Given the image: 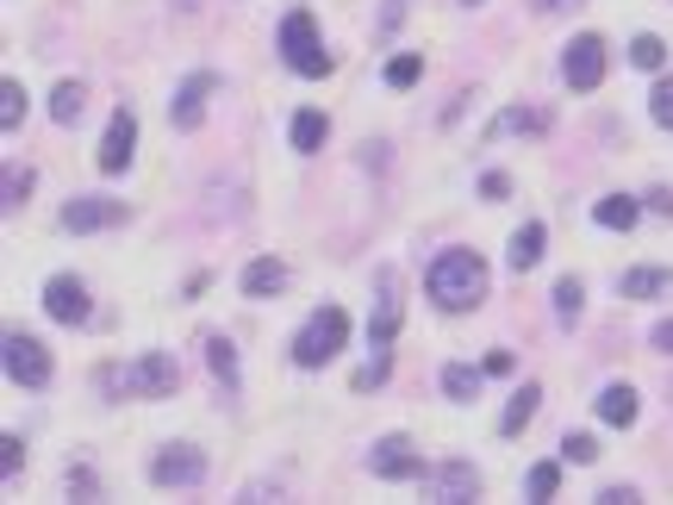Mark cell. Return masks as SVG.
Masks as SVG:
<instances>
[{
  "mask_svg": "<svg viewBox=\"0 0 673 505\" xmlns=\"http://www.w3.org/2000/svg\"><path fill=\"white\" fill-rule=\"evenodd\" d=\"M424 293L442 312H474L486 300V262L474 250H442L430 262V274H424Z\"/></svg>",
  "mask_w": 673,
  "mask_h": 505,
  "instance_id": "obj_1",
  "label": "cell"
},
{
  "mask_svg": "<svg viewBox=\"0 0 673 505\" xmlns=\"http://www.w3.org/2000/svg\"><path fill=\"white\" fill-rule=\"evenodd\" d=\"M344 344H349V312L344 306H318L306 318V330L293 337V362H300V369H325Z\"/></svg>",
  "mask_w": 673,
  "mask_h": 505,
  "instance_id": "obj_2",
  "label": "cell"
},
{
  "mask_svg": "<svg viewBox=\"0 0 673 505\" xmlns=\"http://www.w3.org/2000/svg\"><path fill=\"white\" fill-rule=\"evenodd\" d=\"M281 57H288L293 76H330V57L318 44V20L312 13H288L281 20Z\"/></svg>",
  "mask_w": 673,
  "mask_h": 505,
  "instance_id": "obj_3",
  "label": "cell"
},
{
  "mask_svg": "<svg viewBox=\"0 0 673 505\" xmlns=\"http://www.w3.org/2000/svg\"><path fill=\"white\" fill-rule=\"evenodd\" d=\"M0 362H7V381H13V388H44V381H51V356H44V344L25 337V330H7Z\"/></svg>",
  "mask_w": 673,
  "mask_h": 505,
  "instance_id": "obj_4",
  "label": "cell"
},
{
  "mask_svg": "<svg viewBox=\"0 0 673 505\" xmlns=\"http://www.w3.org/2000/svg\"><path fill=\"white\" fill-rule=\"evenodd\" d=\"M150 481H156V486H169V493H188V486L206 481V456H200L193 444H169V449H156Z\"/></svg>",
  "mask_w": 673,
  "mask_h": 505,
  "instance_id": "obj_5",
  "label": "cell"
},
{
  "mask_svg": "<svg viewBox=\"0 0 673 505\" xmlns=\"http://www.w3.org/2000/svg\"><path fill=\"white\" fill-rule=\"evenodd\" d=\"M561 76H568V88H574V94H593L598 81H605V38L580 32V38L568 44V63H561Z\"/></svg>",
  "mask_w": 673,
  "mask_h": 505,
  "instance_id": "obj_6",
  "label": "cell"
},
{
  "mask_svg": "<svg viewBox=\"0 0 673 505\" xmlns=\"http://www.w3.org/2000/svg\"><path fill=\"white\" fill-rule=\"evenodd\" d=\"M368 468H374L381 481H412V474H424L412 437H381V444H374V456H368Z\"/></svg>",
  "mask_w": 673,
  "mask_h": 505,
  "instance_id": "obj_7",
  "label": "cell"
},
{
  "mask_svg": "<svg viewBox=\"0 0 673 505\" xmlns=\"http://www.w3.org/2000/svg\"><path fill=\"white\" fill-rule=\"evenodd\" d=\"M44 312H51L57 325H81V318H88V288H81L76 274H57V281L44 288Z\"/></svg>",
  "mask_w": 673,
  "mask_h": 505,
  "instance_id": "obj_8",
  "label": "cell"
},
{
  "mask_svg": "<svg viewBox=\"0 0 673 505\" xmlns=\"http://www.w3.org/2000/svg\"><path fill=\"white\" fill-rule=\"evenodd\" d=\"M119 218H125V206H119V200H69V206H63V232H106V225H119Z\"/></svg>",
  "mask_w": 673,
  "mask_h": 505,
  "instance_id": "obj_9",
  "label": "cell"
},
{
  "mask_svg": "<svg viewBox=\"0 0 673 505\" xmlns=\"http://www.w3.org/2000/svg\"><path fill=\"white\" fill-rule=\"evenodd\" d=\"M132 137H137V119L113 113V125H106V137H100V169H106V176L132 169Z\"/></svg>",
  "mask_w": 673,
  "mask_h": 505,
  "instance_id": "obj_10",
  "label": "cell"
},
{
  "mask_svg": "<svg viewBox=\"0 0 673 505\" xmlns=\"http://www.w3.org/2000/svg\"><path fill=\"white\" fill-rule=\"evenodd\" d=\"M181 388V369H175V356H144L132 369V393H150V400H162V393Z\"/></svg>",
  "mask_w": 673,
  "mask_h": 505,
  "instance_id": "obj_11",
  "label": "cell"
},
{
  "mask_svg": "<svg viewBox=\"0 0 673 505\" xmlns=\"http://www.w3.org/2000/svg\"><path fill=\"white\" fill-rule=\"evenodd\" d=\"M393 330H400V281H393V274H381V306H374L368 344H374V350H386V344H393Z\"/></svg>",
  "mask_w": 673,
  "mask_h": 505,
  "instance_id": "obj_12",
  "label": "cell"
},
{
  "mask_svg": "<svg viewBox=\"0 0 673 505\" xmlns=\"http://www.w3.org/2000/svg\"><path fill=\"white\" fill-rule=\"evenodd\" d=\"M206 94H212V76H206V69L181 81V94H175V125H181V132H193V125L206 119Z\"/></svg>",
  "mask_w": 673,
  "mask_h": 505,
  "instance_id": "obj_13",
  "label": "cell"
},
{
  "mask_svg": "<svg viewBox=\"0 0 673 505\" xmlns=\"http://www.w3.org/2000/svg\"><path fill=\"white\" fill-rule=\"evenodd\" d=\"M474 493H481V481H474V468H462V462H449V468H437V486H430V500H437V505L474 500Z\"/></svg>",
  "mask_w": 673,
  "mask_h": 505,
  "instance_id": "obj_14",
  "label": "cell"
},
{
  "mask_svg": "<svg viewBox=\"0 0 673 505\" xmlns=\"http://www.w3.org/2000/svg\"><path fill=\"white\" fill-rule=\"evenodd\" d=\"M281 288H288V269H281L274 256H262V262L244 269V293H250V300H269V293H281Z\"/></svg>",
  "mask_w": 673,
  "mask_h": 505,
  "instance_id": "obj_15",
  "label": "cell"
},
{
  "mask_svg": "<svg viewBox=\"0 0 673 505\" xmlns=\"http://www.w3.org/2000/svg\"><path fill=\"white\" fill-rule=\"evenodd\" d=\"M598 418H605V425H636V388H624V381H617V388H605L598 393Z\"/></svg>",
  "mask_w": 673,
  "mask_h": 505,
  "instance_id": "obj_16",
  "label": "cell"
},
{
  "mask_svg": "<svg viewBox=\"0 0 673 505\" xmlns=\"http://www.w3.org/2000/svg\"><path fill=\"white\" fill-rule=\"evenodd\" d=\"M206 369L218 374V388H225V393H237V356H232V337H218V330L206 337Z\"/></svg>",
  "mask_w": 673,
  "mask_h": 505,
  "instance_id": "obj_17",
  "label": "cell"
},
{
  "mask_svg": "<svg viewBox=\"0 0 673 505\" xmlns=\"http://www.w3.org/2000/svg\"><path fill=\"white\" fill-rule=\"evenodd\" d=\"M636 213H642V206H636L630 194H605V200L593 206V218L605 225V232H630V225H636Z\"/></svg>",
  "mask_w": 673,
  "mask_h": 505,
  "instance_id": "obj_18",
  "label": "cell"
},
{
  "mask_svg": "<svg viewBox=\"0 0 673 505\" xmlns=\"http://www.w3.org/2000/svg\"><path fill=\"white\" fill-rule=\"evenodd\" d=\"M325 137H330V119L325 113H312V106H306V113H293V150H318V144H325Z\"/></svg>",
  "mask_w": 673,
  "mask_h": 505,
  "instance_id": "obj_19",
  "label": "cell"
},
{
  "mask_svg": "<svg viewBox=\"0 0 673 505\" xmlns=\"http://www.w3.org/2000/svg\"><path fill=\"white\" fill-rule=\"evenodd\" d=\"M81 100H88V88H81V81H57V88H51V119H57V125H76V119H81Z\"/></svg>",
  "mask_w": 673,
  "mask_h": 505,
  "instance_id": "obj_20",
  "label": "cell"
},
{
  "mask_svg": "<svg viewBox=\"0 0 673 505\" xmlns=\"http://www.w3.org/2000/svg\"><path fill=\"white\" fill-rule=\"evenodd\" d=\"M537 406H542V388H537V381H530V388H518V400H512V406H505L500 430H505V437H518V430L530 425V412H537Z\"/></svg>",
  "mask_w": 673,
  "mask_h": 505,
  "instance_id": "obj_21",
  "label": "cell"
},
{
  "mask_svg": "<svg viewBox=\"0 0 673 505\" xmlns=\"http://www.w3.org/2000/svg\"><path fill=\"white\" fill-rule=\"evenodd\" d=\"M542 244H549V232H542V225H524V232L512 237V269H537Z\"/></svg>",
  "mask_w": 673,
  "mask_h": 505,
  "instance_id": "obj_22",
  "label": "cell"
},
{
  "mask_svg": "<svg viewBox=\"0 0 673 505\" xmlns=\"http://www.w3.org/2000/svg\"><path fill=\"white\" fill-rule=\"evenodd\" d=\"M668 288H673L668 269H630L624 274V293H630V300H654V293H668Z\"/></svg>",
  "mask_w": 673,
  "mask_h": 505,
  "instance_id": "obj_23",
  "label": "cell"
},
{
  "mask_svg": "<svg viewBox=\"0 0 673 505\" xmlns=\"http://www.w3.org/2000/svg\"><path fill=\"white\" fill-rule=\"evenodd\" d=\"M481 374L486 369H462V362H449V369H442V393H449V400H474V393H481Z\"/></svg>",
  "mask_w": 673,
  "mask_h": 505,
  "instance_id": "obj_24",
  "label": "cell"
},
{
  "mask_svg": "<svg viewBox=\"0 0 673 505\" xmlns=\"http://www.w3.org/2000/svg\"><path fill=\"white\" fill-rule=\"evenodd\" d=\"M556 486H561V468L556 462H537V468H530V481H524V493H530L537 505H549V500H556Z\"/></svg>",
  "mask_w": 673,
  "mask_h": 505,
  "instance_id": "obj_25",
  "label": "cell"
},
{
  "mask_svg": "<svg viewBox=\"0 0 673 505\" xmlns=\"http://www.w3.org/2000/svg\"><path fill=\"white\" fill-rule=\"evenodd\" d=\"M549 119L542 113H524V106H512V113H500L493 119V137H512V132H542Z\"/></svg>",
  "mask_w": 673,
  "mask_h": 505,
  "instance_id": "obj_26",
  "label": "cell"
},
{
  "mask_svg": "<svg viewBox=\"0 0 673 505\" xmlns=\"http://www.w3.org/2000/svg\"><path fill=\"white\" fill-rule=\"evenodd\" d=\"M20 119H25V88H20V81H0V125L13 132Z\"/></svg>",
  "mask_w": 673,
  "mask_h": 505,
  "instance_id": "obj_27",
  "label": "cell"
},
{
  "mask_svg": "<svg viewBox=\"0 0 673 505\" xmlns=\"http://www.w3.org/2000/svg\"><path fill=\"white\" fill-rule=\"evenodd\" d=\"M630 63H636V69H661V63H668V44H661V38H636L630 44Z\"/></svg>",
  "mask_w": 673,
  "mask_h": 505,
  "instance_id": "obj_28",
  "label": "cell"
},
{
  "mask_svg": "<svg viewBox=\"0 0 673 505\" xmlns=\"http://www.w3.org/2000/svg\"><path fill=\"white\" fill-rule=\"evenodd\" d=\"M424 76V57H393L386 63V88H412Z\"/></svg>",
  "mask_w": 673,
  "mask_h": 505,
  "instance_id": "obj_29",
  "label": "cell"
},
{
  "mask_svg": "<svg viewBox=\"0 0 673 505\" xmlns=\"http://www.w3.org/2000/svg\"><path fill=\"white\" fill-rule=\"evenodd\" d=\"M556 312H561V325H574V318H580V281H574V274L556 281Z\"/></svg>",
  "mask_w": 673,
  "mask_h": 505,
  "instance_id": "obj_30",
  "label": "cell"
},
{
  "mask_svg": "<svg viewBox=\"0 0 673 505\" xmlns=\"http://www.w3.org/2000/svg\"><path fill=\"white\" fill-rule=\"evenodd\" d=\"M561 456L586 468V462H598V444H593V437H586V430H574V437H561Z\"/></svg>",
  "mask_w": 673,
  "mask_h": 505,
  "instance_id": "obj_31",
  "label": "cell"
},
{
  "mask_svg": "<svg viewBox=\"0 0 673 505\" xmlns=\"http://www.w3.org/2000/svg\"><path fill=\"white\" fill-rule=\"evenodd\" d=\"M25 194H32V176H25V169H7V181H0V200H7V213H13Z\"/></svg>",
  "mask_w": 673,
  "mask_h": 505,
  "instance_id": "obj_32",
  "label": "cell"
},
{
  "mask_svg": "<svg viewBox=\"0 0 673 505\" xmlns=\"http://www.w3.org/2000/svg\"><path fill=\"white\" fill-rule=\"evenodd\" d=\"M649 113H654V125H668V132H673V76L661 81V88H654V100H649Z\"/></svg>",
  "mask_w": 673,
  "mask_h": 505,
  "instance_id": "obj_33",
  "label": "cell"
},
{
  "mask_svg": "<svg viewBox=\"0 0 673 505\" xmlns=\"http://www.w3.org/2000/svg\"><path fill=\"white\" fill-rule=\"evenodd\" d=\"M20 462H25V444H20V437H0V474L13 481V474H20Z\"/></svg>",
  "mask_w": 673,
  "mask_h": 505,
  "instance_id": "obj_34",
  "label": "cell"
},
{
  "mask_svg": "<svg viewBox=\"0 0 673 505\" xmlns=\"http://www.w3.org/2000/svg\"><path fill=\"white\" fill-rule=\"evenodd\" d=\"M481 369H486V374H512V350H486Z\"/></svg>",
  "mask_w": 673,
  "mask_h": 505,
  "instance_id": "obj_35",
  "label": "cell"
},
{
  "mask_svg": "<svg viewBox=\"0 0 673 505\" xmlns=\"http://www.w3.org/2000/svg\"><path fill=\"white\" fill-rule=\"evenodd\" d=\"M636 500V486H605V493H598V505H630Z\"/></svg>",
  "mask_w": 673,
  "mask_h": 505,
  "instance_id": "obj_36",
  "label": "cell"
},
{
  "mask_svg": "<svg viewBox=\"0 0 673 505\" xmlns=\"http://www.w3.org/2000/svg\"><path fill=\"white\" fill-rule=\"evenodd\" d=\"M481 194H486V200H505V194H512V181H505V176H486Z\"/></svg>",
  "mask_w": 673,
  "mask_h": 505,
  "instance_id": "obj_37",
  "label": "cell"
},
{
  "mask_svg": "<svg viewBox=\"0 0 673 505\" xmlns=\"http://www.w3.org/2000/svg\"><path fill=\"white\" fill-rule=\"evenodd\" d=\"M400 13H405V0H386V13H381V32H393V25H400Z\"/></svg>",
  "mask_w": 673,
  "mask_h": 505,
  "instance_id": "obj_38",
  "label": "cell"
},
{
  "mask_svg": "<svg viewBox=\"0 0 673 505\" xmlns=\"http://www.w3.org/2000/svg\"><path fill=\"white\" fill-rule=\"evenodd\" d=\"M654 350H668V356H673V318H668V325H654Z\"/></svg>",
  "mask_w": 673,
  "mask_h": 505,
  "instance_id": "obj_39",
  "label": "cell"
},
{
  "mask_svg": "<svg viewBox=\"0 0 673 505\" xmlns=\"http://www.w3.org/2000/svg\"><path fill=\"white\" fill-rule=\"evenodd\" d=\"M649 206H654V213H673V194H668V188H654V194H649Z\"/></svg>",
  "mask_w": 673,
  "mask_h": 505,
  "instance_id": "obj_40",
  "label": "cell"
},
{
  "mask_svg": "<svg viewBox=\"0 0 673 505\" xmlns=\"http://www.w3.org/2000/svg\"><path fill=\"white\" fill-rule=\"evenodd\" d=\"M530 7H537V13H556V7L568 13V7H580V0H530Z\"/></svg>",
  "mask_w": 673,
  "mask_h": 505,
  "instance_id": "obj_41",
  "label": "cell"
},
{
  "mask_svg": "<svg viewBox=\"0 0 673 505\" xmlns=\"http://www.w3.org/2000/svg\"><path fill=\"white\" fill-rule=\"evenodd\" d=\"M462 7H481V0H462Z\"/></svg>",
  "mask_w": 673,
  "mask_h": 505,
  "instance_id": "obj_42",
  "label": "cell"
}]
</instances>
